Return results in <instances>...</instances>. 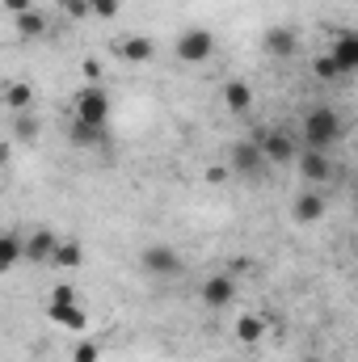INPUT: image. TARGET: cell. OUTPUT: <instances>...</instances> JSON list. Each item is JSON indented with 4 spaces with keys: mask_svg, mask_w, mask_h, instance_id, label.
Masks as SVG:
<instances>
[{
    "mask_svg": "<svg viewBox=\"0 0 358 362\" xmlns=\"http://www.w3.org/2000/svg\"><path fill=\"white\" fill-rule=\"evenodd\" d=\"M342 135H346V127H342V114H337L333 105H312V110L304 114L299 139H304L308 152H333V148L342 144Z\"/></svg>",
    "mask_w": 358,
    "mask_h": 362,
    "instance_id": "6da1fadb",
    "label": "cell"
},
{
    "mask_svg": "<svg viewBox=\"0 0 358 362\" xmlns=\"http://www.w3.org/2000/svg\"><path fill=\"white\" fill-rule=\"evenodd\" d=\"M72 122H85V127L105 131V122H110V93L101 89V85H85V89L76 93V101H72Z\"/></svg>",
    "mask_w": 358,
    "mask_h": 362,
    "instance_id": "7a4b0ae2",
    "label": "cell"
},
{
    "mask_svg": "<svg viewBox=\"0 0 358 362\" xmlns=\"http://www.w3.org/2000/svg\"><path fill=\"white\" fill-rule=\"evenodd\" d=\"M173 55H178L181 64H207V59L215 55V34H211L207 25H190V30H181L178 42H173Z\"/></svg>",
    "mask_w": 358,
    "mask_h": 362,
    "instance_id": "3957f363",
    "label": "cell"
},
{
    "mask_svg": "<svg viewBox=\"0 0 358 362\" xmlns=\"http://www.w3.org/2000/svg\"><path fill=\"white\" fill-rule=\"evenodd\" d=\"M295 169H299V177L308 181V185H321V181L329 185V181H337V165H333L329 152H308V148H299Z\"/></svg>",
    "mask_w": 358,
    "mask_h": 362,
    "instance_id": "277c9868",
    "label": "cell"
},
{
    "mask_svg": "<svg viewBox=\"0 0 358 362\" xmlns=\"http://www.w3.org/2000/svg\"><path fill=\"white\" fill-rule=\"evenodd\" d=\"M139 266L152 274V278H178L181 274V257L173 245H148L139 253Z\"/></svg>",
    "mask_w": 358,
    "mask_h": 362,
    "instance_id": "5b68a950",
    "label": "cell"
},
{
    "mask_svg": "<svg viewBox=\"0 0 358 362\" xmlns=\"http://www.w3.org/2000/svg\"><path fill=\"white\" fill-rule=\"evenodd\" d=\"M258 152H262L266 165H295V156H299V148H295V139H291L287 131L262 135V139H258Z\"/></svg>",
    "mask_w": 358,
    "mask_h": 362,
    "instance_id": "8992f818",
    "label": "cell"
},
{
    "mask_svg": "<svg viewBox=\"0 0 358 362\" xmlns=\"http://www.w3.org/2000/svg\"><path fill=\"white\" fill-rule=\"evenodd\" d=\"M59 236L51 228H34L25 240H21V262H34V266H51V253H55Z\"/></svg>",
    "mask_w": 358,
    "mask_h": 362,
    "instance_id": "52a82bcc",
    "label": "cell"
},
{
    "mask_svg": "<svg viewBox=\"0 0 358 362\" xmlns=\"http://www.w3.org/2000/svg\"><path fill=\"white\" fill-rule=\"evenodd\" d=\"M262 51H266L270 59H295L299 34H295L291 25H270L266 34H262Z\"/></svg>",
    "mask_w": 358,
    "mask_h": 362,
    "instance_id": "ba28073f",
    "label": "cell"
},
{
    "mask_svg": "<svg viewBox=\"0 0 358 362\" xmlns=\"http://www.w3.org/2000/svg\"><path fill=\"white\" fill-rule=\"evenodd\" d=\"M325 55L337 64V72H342V76H354V72H358V34H354V30H342Z\"/></svg>",
    "mask_w": 358,
    "mask_h": 362,
    "instance_id": "9c48e42d",
    "label": "cell"
},
{
    "mask_svg": "<svg viewBox=\"0 0 358 362\" xmlns=\"http://www.w3.org/2000/svg\"><path fill=\"white\" fill-rule=\"evenodd\" d=\"M232 169L245 173V177H262V173H266V160H262V152H258V139L232 144Z\"/></svg>",
    "mask_w": 358,
    "mask_h": 362,
    "instance_id": "30bf717a",
    "label": "cell"
},
{
    "mask_svg": "<svg viewBox=\"0 0 358 362\" xmlns=\"http://www.w3.org/2000/svg\"><path fill=\"white\" fill-rule=\"evenodd\" d=\"M47 316L59 329H68V333H85L89 329V312L81 308V299H72V303H47Z\"/></svg>",
    "mask_w": 358,
    "mask_h": 362,
    "instance_id": "8fae6325",
    "label": "cell"
},
{
    "mask_svg": "<svg viewBox=\"0 0 358 362\" xmlns=\"http://www.w3.org/2000/svg\"><path fill=\"white\" fill-rule=\"evenodd\" d=\"M232 299H236V282H232L228 274H211V278L202 282V303H207V308L224 312Z\"/></svg>",
    "mask_w": 358,
    "mask_h": 362,
    "instance_id": "7c38bea8",
    "label": "cell"
},
{
    "mask_svg": "<svg viewBox=\"0 0 358 362\" xmlns=\"http://www.w3.org/2000/svg\"><path fill=\"white\" fill-rule=\"evenodd\" d=\"M114 55H118V59H127V64H148V59L156 55V42H152V38H144V34H127V38H118V42H114Z\"/></svg>",
    "mask_w": 358,
    "mask_h": 362,
    "instance_id": "4fadbf2b",
    "label": "cell"
},
{
    "mask_svg": "<svg viewBox=\"0 0 358 362\" xmlns=\"http://www.w3.org/2000/svg\"><path fill=\"white\" fill-rule=\"evenodd\" d=\"M232 337H236L241 346H258V341L266 337V316H258V312H241L236 325H232Z\"/></svg>",
    "mask_w": 358,
    "mask_h": 362,
    "instance_id": "5bb4252c",
    "label": "cell"
},
{
    "mask_svg": "<svg viewBox=\"0 0 358 362\" xmlns=\"http://www.w3.org/2000/svg\"><path fill=\"white\" fill-rule=\"evenodd\" d=\"M0 101L8 105V114H25V110L34 105V85H30V81H4Z\"/></svg>",
    "mask_w": 358,
    "mask_h": 362,
    "instance_id": "9a60e30c",
    "label": "cell"
},
{
    "mask_svg": "<svg viewBox=\"0 0 358 362\" xmlns=\"http://www.w3.org/2000/svg\"><path fill=\"white\" fill-rule=\"evenodd\" d=\"M291 215H295L299 223H321V219H325V194H321V189L299 194L295 206H291Z\"/></svg>",
    "mask_w": 358,
    "mask_h": 362,
    "instance_id": "2e32d148",
    "label": "cell"
},
{
    "mask_svg": "<svg viewBox=\"0 0 358 362\" xmlns=\"http://www.w3.org/2000/svg\"><path fill=\"white\" fill-rule=\"evenodd\" d=\"M224 110L228 114H249L253 110V89L245 81H224Z\"/></svg>",
    "mask_w": 358,
    "mask_h": 362,
    "instance_id": "e0dca14e",
    "label": "cell"
},
{
    "mask_svg": "<svg viewBox=\"0 0 358 362\" xmlns=\"http://www.w3.org/2000/svg\"><path fill=\"white\" fill-rule=\"evenodd\" d=\"M13 30H17V38H42V34L51 30V21H47V13L25 8V13H17V17H13Z\"/></svg>",
    "mask_w": 358,
    "mask_h": 362,
    "instance_id": "ac0fdd59",
    "label": "cell"
},
{
    "mask_svg": "<svg viewBox=\"0 0 358 362\" xmlns=\"http://www.w3.org/2000/svg\"><path fill=\"white\" fill-rule=\"evenodd\" d=\"M51 266H59V270H81V266H85V249H81V240H59L55 253H51Z\"/></svg>",
    "mask_w": 358,
    "mask_h": 362,
    "instance_id": "d6986e66",
    "label": "cell"
},
{
    "mask_svg": "<svg viewBox=\"0 0 358 362\" xmlns=\"http://www.w3.org/2000/svg\"><path fill=\"white\" fill-rule=\"evenodd\" d=\"M38 135H42V122L25 110V114H13V139L21 144V148H30V144H38Z\"/></svg>",
    "mask_w": 358,
    "mask_h": 362,
    "instance_id": "ffe728a7",
    "label": "cell"
},
{
    "mask_svg": "<svg viewBox=\"0 0 358 362\" xmlns=\"http://www.w3.org/2000/svg\"><path fill=\"white\" fill-rule=\"evenodd\" d=\"M13 266H21V236L0 232V274H8Z\"/></svg>",
    "mask_w": 358,
    "mask_h": 362,
    "instance_id": "44dd1931",
    "label": "cell"
},
{
    "mask_svg": "<svg viewBox=\"0 0 358 362\" xmlns=\"http://www.w3.org/2000/svg\"><path fill=\"white\" fill-rule=\"evenodd\" d=\"M72 144H76V148H101V144H105V131L85 127V122H72Z\"/></svg>",
    "mask_w": 358,
    "mask_h": 362,
    "instance_id": "7402d4cb",
    "label": "cell"
},
{
    "mask_svg": "<svg viewBox=\"0 0 358 362\" xmlns=\"http://www.w3.org/2000/svg\"><path fill=\"white\" fill-rule=\"evenodd\" d=\"M122 13V0H89V17L97 21H114Z\"/></svg>",
    "mask_w": 358,
    "mask_h": 362,
    "instance_id": "603a6c76",
    "label": "cell"
},
{
    "mask_svg": "<svg viewBox=\"0 0 358 362\" xmlns=\"http://www.w3.org/2000/svg\"><path fill=\"white\" fill-rule=\"evenodd\" d=\"M312 76H316V81H342V72H337V64H333L329 55H316V59H312Z\"/></svg>",
    "mask_w": 358,
    "mask_h": 362,
    "instance_id": "cb8c5ba5",
    "label": "cell"
},
{
    "mask_svg": "<svg viewBox=\"0 0 358 362\" xmlns=\"http://www.w3.org/2000/svg\"><path fill=\"white\" fill-rule=\"evenodd\" d=\"M72 362H101V346H97V341H81V346L72 350Z\"/></svg>",
    "mask_w": 358,
    "mask_h": 362,
    "instance_id": "d4e9b609",
    "label": "cell"
},
{
    "mask_svg": "<svg viewBox=\"0 0 358 362\" xmlns=\"http://www.w3.org/2000/svg\"><path fill=\"white\" fill-rule=\"evenodd\" d=\"M64 13H68L72 21H85V17H89V0H64Z\"/></svg>",
    "mask_w": 358,
    "mask_h": 362,
    "instance_id": "484cf974",
    "label": "cell"
},
{
    "mask_svg": "<svg viewBox=\"0 0 358 362\" xmlns=\"http://www.w3.org/2000/svg\"><path fill=\"white\" fill-rule=\"evenodd\" d=\"M72 299H76V286H72V282H59V286L51 291V303H72Z\"/></svg>",
    "mask_w": 358,
    "mask_h": 362,
    "instance_id": "4316f807",
    "label": "cell"
},
{
    "mask_svg": "<svg viewBox=\"0 0 358 362\" xmlns=\"http://www.w3.org/2000/svg\"><path fill=\"white\" fill-rule=\"evenodd\" d=\"M0 8H4L8 17H17V13H25V8H34V0H0Z\"/></svg>",
    "mask_w": 358,
    "mask_h": 362,
    "instance_id": "83f0119b",
    "label": "cell"
},
{
    "mask_svg": "<svg viewBox=\"0 0 358 362\" xmlns=\"http://www.w3.org/2000/svg\"><path fill=\"white\" fill-rule=\"evenodd\" d=\"M207 181H211V185H224V181H228V169H219V165H211V169H207Z\"/></svg>",
    "mask_w": 358,
    "mask_h": 362,
    "instance_id": "f1b7e54d",
    "label": "cell"
},
{
    "mask_svg": "<svg viewBox=\"0 0 358 362\" xmlns=\"http://www.w3.org/2000/svg\"><path fill=\"white\" fill-rule=\"evenodd\" d=\"M81 72H85V81H97V76H101V64H97V59H85Z\"/></svg>",
    "mask_w": 358,
    "mask_h": 362,
    "instance_id": "f546056e",
    "label": "cell"
},
{
    "mask_svg": "<svg viewBox=\"0 0 358 362\" xmlns=\"http://www.w3.org/2000/svg\"><path fill=\"white\" fill-rule=\"evenodd\" d=\"M8 156H13V144H0V165H8Z\"/></svg>",
    "mask_w": 358,
    "mask_h": 362,
    "instance_id": "4dcf8cb0",
    "label": "cell"
},
{
    "mask_svg": "<svg viewBox=\"0 0 358 362\" xmlns=\"http://www.w3.org/2000/svg\"><path fill=\"white\" fill-rule=\"evenodd\" d=\"M304 362H321V358H304Z\"/></svg>",
    "mask_w": 358,
    "mask_h": 362,
    "instance_id": "1f68e13d",
    "label": "cell"
}]
</instances>
